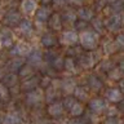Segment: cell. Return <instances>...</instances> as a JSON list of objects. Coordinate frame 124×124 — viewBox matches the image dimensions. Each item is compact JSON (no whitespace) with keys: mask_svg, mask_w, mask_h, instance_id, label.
Segmentation results:
<instances>
[{"mask_svg":"<svg viewBox=\"0 0 124 124\" xmlns=\"http://www.w3.org/2000/svg\"><path fill=\"white\" fill-rule=\"evenodd\" d=\"M79 41L80 45L83 46L84 49H94L97 44H98V35H97L94 31H81V34L79 35Z\"/></svg>","mask_w":124,"mask_h":124,"instance_id":"obj_1","label":"cell"},{"mask_svg":"<svg viewBox=\"0 0 124 124\" xmlns=\"http://www.w3.org/2000/svg\"><path fill=\"white\" fill-rule=\"evenodd\" d=\"M123 26V19L119 14H111L106 21H105V27L110 31V32H116L122 29Z\"/></svg>","mask_w":124,"mask_h":124,"instance_id":"obj_2","label":"cell"},{"mask_svg":"<svg viewBox=\"0 0 124 124\" xmlns=\"http://www.w3.org/2000/svg\"><path fill=\"white\" fill-rule=\"evenodd\" d=\"M60 41H61V44H63V45L74 46V45H76L78 41H79V35L72 30L63 31L61 35V38H60Z\"/></svg>","mask_w":124,"mask_h":124,"instance_id":"obj_3","label":"cell"},{"mask_svg":"<svg viewBox=\"0 0 124 124\" xmlns=\"http://www.w3.org/2000/svg\"><path fill=\"white\" fill-rule=\"evenodd\" d=\"M10 56L13 57H25V56H29L31 53V48L27 44L25 43H17V44H14L13 46L10 48Z\"/></svg>","mask_w":124,"mask_h":124,"instance_id":"obj_4","label":"cell"},{"mask_svg":"<svg viewBox=\"0 0 124 124\" xmlns=\"http://www.w3.org/2000/svg\"><path fill=\"white\" fill-rule=\"evenodd\" d=\"M43 97H44V93H43L41 89L35 88V89H32V91L27 92V94H26V102L29 103V105H31V106H35V105H38V103L41 102Z\"/></svg>","mask_w":124,"mask_h":124,"instance_id":"obj_5","label":"cell"},{"mask_svg":"<svg viewBox=\"0 0 124 124\" xmlns=\"http://www.w3.org/2000/svg\"><path fill=\"white\" fill-rule=\"evenodd\" d=\"M22 21V18H21V13L17 10H10V12H8V13L4 16V18H3V22L5 23L7 26H17L19 25Z\"/></svg>","mask_w":124,"mask_h":124,"instance_id":"obj_6","label":"cell"},{"mask_svg":"<svg viewBox=\"0 0 124 124\" xmlns=\"http://www.w3.org/2000/svg\"><path fill=\"white\" fill-rule=\"evenodd\" d=\"M79 62H80V66H81V67H84V69H91V67H93V66L96 65L97 56H96L94 52L84 53V54H81V56H80Z\"/></svg>","mask_w":124,"mask_h":124,"instance_id":"obj_7","label":"cell"},{"mask_svg":"<svg viewBox=\"0 0 124 124\" xmlns=\"http://www.w3.org/2000/svg\"><path fill=\"white\" fill-rule=\"evenodd\" d=\"M106 98L112 103L120 102L123 100V92L119 88H108L106 91Z\"/></svg>","mask_w":124,"mask_h":124,"instance_id":"obj_8","label":"cell"},{"mask_svg":"<svg viewBox=\"0 0 124 124\" xmlns=\"http://www.w3.org/2000/svg\"><path fill=\"white\" fill-rule=\"evenodd\" d=\"M21 12L25 14H31V13H35L38 10V4H36V0H22L21 3Z\"/></svg>","mask_w":124,"mask_h":124,"instance_id":"obj_9","label":"cell"},{"mask_svg":"<svg viewBox=\"0 0 124 124\" xmlns=\"http://www.w3.org/2000/svg\"><path fill=\"white\" fill-rule=\"evenodd\" d=\"M89 108H91L93 112H96V114H100V112H102L105 108H106V102H105L102 98L96 97V98L89 101Z\"/></svg>","mask_w":124,"mask_h":124,"instance_id":"obj_10","label":"cell"},{"mask_svg":"<svg viewBox=\"0 0 124 124\" xmlns=\"http://www.w3.org/2000/svg\"><path fill=\"white\" fill-rule=\"evenodd\" d=\"M75 88H76L75 79H72V78H65V79H62V81H61V89L65 93H74Z\"/></svg>","mask_w":124,"mask_h":124,"instance_id":"obj_11","label":"cell"},{"mask_svg":"<svg viewBox=\"0 0 124 124\" xmlns=\"http://www.w3.org/2000/svg\"><path fill=\"white\" fill-rule=\"evenodd\" d=\"M35 18L38 22H45L46 19L50 18V9L48 7H40L39 9L35 12Z\"/></svg>","mask_w":124,"mask_h":124,"instance_id":"obj_12","label":"cell"},{"mask_svg":"<svg viewBox=\"0 0 124 124\" xmlns=\"http://www.w3.org/2000/svg\"><path fill=\"white\" fill-rule=\"evenodd\" d=\"M48 114L50 116H54V118L61 116L63 114V103L62 102H52L48 107Z\"/></svg>","mask_w":124,"mask_h":124,"instance_id":"obj_13","label":"cell"},{"mask_svg":"<svg viewBox=\"0 0 124 124\" xmlns=\"http://www.w3.org/2000/svg\"><path fill=\"white\" fill-rule=\"evenodd\" d=\"M18 30L22 35H31L34 32V26L30 19H22L21 23L18 25Z\"/></svg>","mask_w":124,"mask_h":124,"instance_id":"obj_14","label":"cell"},{"mask_svg":"<svg viewBox=\"0 0 124 124\" xmlns=\"http://www.w3.org/2000/svg\"><path fill=\"white\" fill-rule=\"evenodd\" d=\"M49 27L54 31H60L62 29V16L58 13H54L49 18Z\"/></svg>","mask_w":124,"mask_h":124,"instance_id":"obj_15","label":"cell"},{"mask_svg":"<svg viewBox=\"0 0 124 124\" xmlns=\"http://www.w3.org/2000/svg\"><path fill=\"white\" fill-rule=\"evenodd\" d=\"M88 85H89V88H91L93 92H98V91L102 89L103 83L101 81V79L97 75H91L88 78Z\"/></svg>","mask_w":124,"mask_h":124,"instance_id":"obj_16","label":"cell"},{"mask_svg":"<svg viewBox=\"0 0 124 124\" xmlns=\"http://www.w3.org/2000/svg\"><path fill=\"white\" fill-rule=\"evenodd\" d=\"M43 62V56H41V52L39 50H31V53L29 54V65L30 66H40Z\"/></svg>","mask_w":124,"mask_h":124,"instance_id":"obj_17","label":"cell"},{"mask_svg":"<svg viewBox=\"0 0 124 124\" xmlns=\"http://www.w3.org/2000/svg\"><path fill=\"white\" fill-rule=\"evenodd\" d=\"M76 16L79 17L81 21L84 22H88V21H92L93 18H94V14H93V10H91L89 8H80L79 10H78Z\"/></svg>","mask_w":124,"mask_h":124,"instance_id":"obj_18","label":"cell"},{"mask_svg":"<svg viewBox=\"0 0 124 124\" xmlns=\"http://www.w3.org/2000/svg\"><path fill=\"white\" fill-rule=\"evenodd\" d=\"M18 83V75H16L14 72H8L4 75L3 78V84L5 85V87H14V85H17Z\"/></svg>","mask_w":124,"mask_h":124,"instance_id":"obj_19","label":"cell"},{"mask_svg":"<svg viewBox=\"0 0 124 124\" xmlns=\"http://www.w3.org/2000/svg\"><path fill=\"white\" fill-rule=\"evenodd\" d=\"M23 66V62L19 57L14 58L13 61H9L5 66V69L8 70V72H14V71H19V69H21Z\"/></svg>","mask_w":124,"mask_h":124,"instance_id":"obj_20","label":"cell"},{"mask_svg":"<svg viewBox=\"0 0 124 124\" xmlns=\"http://www.w3.org/2000/svg\"><path fill=\"white\" fill-rule=\"evenodd\" d=\"M22 119L17 112H9L4 116V122L3 124H21Z\"/></svg>","mask_w":124,"mask_h":124,"instance_id":"obj_21","label":"cell"},{"mask_svg":"<svg viewBox=\"0 0 124 124\" xmlns=\"http://www.w3.org/2000/svg\"><path fill=\"white\" fill-rule=\"evenodd\" d=\"M40 41H41V44L44 46L49 48V46H53L54 44H56L57 39L54 38V35H52V34H45V35H43V36H41Z\"/></svg>","mask_w":124,"mask_h":124,"instance_id":"obj_22","label":"cell"},{"mask_svg":"<svg viewBox=\"0 0 124 124\" xmlns=\"http://www.w3.org/2000/svg\"><path fill=\"white\" fill-rule=\"evenodd\" d=\"M102 49H103V52L106 54H112V53L116 52L118 45H116V43L112 41V40H106L103 43V45H102Z\"/></svg>","mask_w":124,"mask_h":124,"instance_id":"obj_23","label":"cell"},{"mask_svg":"<svg viewBox=\"0 0 124 124\" xmlns=\"http://www.w3.org/2000/svg\"><path fill=\"white\" fill-rule=\"evenodd\" d=\"M74 97L78 98V100H80V101H84V100H87L88 93L83 87H76L75 91H74Z\"/></svg>","mask_w":124,"mask_h":124,"instance_id":"obj_24","label":"cell"},{"mask_svg":"<svg viewBox=\"0 0 124 124\" xmlns=\"http://www.w3.org/2000/svg\"><path fill=\"white\" fill-rule=\"evenodd\" d=\"M70 112H71V115H72V116H80V115H83V112H84L83 105L76 101L75 105H74V106L70 108Z\"/></svg>","mask_w":124,"mask_h":124,"instance_id":"obj_25","label":"cell"},{"mask_svg":"<svg viewBox=\"0 0 124 124\" xmlns=\"http://www.w3.org/2000/svg\"><path fill=\"white\" fill-rule=\"evenodd\" d=\"M50 65H52V67L53 69H56V70H61L62 67L65 66V60L62 57L60 56H56L52 60V62H50Z\"/></svg>","mask_w":124,"mask_h":124,"instance_id":"obj_26","label":"cell"},{"mask_svg":"<svg viewBox=\"0 0 124 124\" xmlns=\"http://www.w3.org/2000/svg\"><path fill=\"white\" fill-rule=\"evenodd\" d=\"M19 76L21 78H27V76H31L32 75V66H30L29 63L27 65H23L21 69H19Z\"/></svg>","mask_w":124,"mask_h":124,"instance_id":"obj_27","label":"cell"},{"mask_svg":"<svg viewBox=\"0 0 124 124\" xmlns=\"http://www.w3.org/2000/svg\"><path fill=\"white\" fill-rule=\"evenodd\" d=\"M92 25H93V29H94V31H97V32H102V31H103L105 22H103L101 18H93V19H92Z\"/></svg>","mask_w":124,"mask_h":124,"instance_id":"obj_28","label":"cell"},{"mask_svg":"<svg viewBox=\"0 0 124 124\" xmlns=\"http://www.w3.org/2000/svg\"><path fill=\"white\" fill-rule=\"evenodd\" d=\"M38 78H32V79H30V80H26V81H23V84H22V87L27 89V91H32V89H35V87H36V84H38Z\"/></svg>","mask_w":124,"mask_h":124,"instance_id":"obj_29","label":"cell"},{"mask_svg":"<svg viewBox=\"0 0 124 124\" xmlns=\"http://www.w3.org/2000/svg\"><path fill=\"white\" fill-rule=\"evenodd\" d=\"M76 13L75 12H72V10H66L63 14H62V19L66 22H76L75 19H76Z\"/></svg>","mask_w":124,"mask_h":124,"instance_id":"obj_30","label":"cell"},{"mask_svg":"<svg viewBox=\"0 0 124 124\" xmlns=\"http://www.w3.org/2000/svg\"><path fill=\"white\" fill-rule=\"evenodd\" d=\"M124 74L119 70V67H115V69H112L110 72H108V78L112 80H122V78H123Z\"/></svg>","mask_w":124,"mask_h":124,"instance_id":"obj_31","label":"cell"},{"mask_svg":"<svg viewBox=\"0 0 124 124\" xmlns=\"http://www.w3.org/2000/svg\"><path fill=\"white\" fill-rule=\"evenodd\" d=\"M54 98H56V89L52 88V87H49L48 91H46V93H45V101H46V102H49V103H52V101Z\"/></svg>","mask_w":124,"mask_h":124,"instance_id":"obj_32","label":"cell"},{"mask_svg":"<svg viewBox=\"0 0 124 124\" xmlns=\"http://www.w3.org/2000/svg\"><path fill=\"white\" fill-rule=\"evenodd\" d=\"M100 69L103 70V71H106V72L108 74L112 69H114V65L111 63V61H102V62L100 63Z\"/></svg>","mask_w":124,"mask_h":124,"instance_id":"obj_33","label":"cell"},{"mask_svg":"<svg viewBox=\"0 0 124 124\" xmlns=\"http://www.w3.org/2000/svg\"><path fill=\"white\" fill-rule=\"evenodd\" d=\"M75 102H76L75 97L67 96V97H65V100H63V107H67L69 110H70V108H71L74 105H75Z\"/></svg>","mask_w":124,"mask_h":124,"instance_id":"obj_34","label":"cell"},{"mask_svg":"<svg viewBox=\"0 0 124 124\" xmlns=\"http://www.w3.org/2000/svg\"><path fill=\"white\" fill-rule=\"evenodd\" d=\"M63 67L67 70V71H75V61H74L72 58H66Z\"/></svg>","mask_w":124,"mask_h":124,"instance_id":"obj_35","label":"cell"},{"mask_svg":"<svg viewBox=\"0 0 124 124\" xmlns=\"http://www.w3.org/2000/svg\"><path fill=\"white\" fill-rule=\"evenodd\" d=\"M8 97H9V91H8V88L1 83L0 84V101L8 100Z\"/></svg>","mask_w":124,"mask_h":124,"instance_id":"obj_36","label":"cell"},{"mask_svg":"<svg viewBox=\"0 0 124 124\" xmlns=\"http://www.w3.org/2000/svg\"><path fill=\"white\" fill-rule=\"evenodd\" d=\"M115 43L118 45V48H124V34H119L115 38Z\"/></svg>","mask_w":124,"mask_h":124,"instance_id":"obj_37","label":"cell"},{"mask_svg":"<svg viewBox=\"0 0 124 124\" xmlns=\"http://www.w3.org/2000/svg\"><path fill=\"white\" fill-rule=\"evenodd\" d=\"M103 124H119V120L116 118H108V119L105 120Z\"/></svg>","mask_w":124,"mask_h":124,"instance_id":"obj_38","label":"cell"},{"mask_svg":"<svg viewBox=\"0 0 124 124\" xmlns=\"http://www.w3.org/2000/svg\"><path fill=\"white\" fill-rule=\"evenodd\" d=\"M52 1H53L54 5H58V7H60V5H65L66 3H69V0H52Z\"/></svg>","mask_w":124,"mask_h":124,"instance_id":"obj_39","label":"cell"},{"mask_svg":"<svg viewBox=\"0 0 124 124\" xmlns=\"http://www.w3.org/2000/svg\"><path fill=\"white\" fill-rule=\"evenodd\" d=\"M84 1H85V0H69V3L74 4V5H81Z\"/></svg>","mask_w":124,"mask_h":124,"instance_id":"obj_40","label":"cell"},{"mask_svg":"<svg viewBox=\"0 0 124 124\" xmlns=\"http://www.w3.org/2000/svg\"><path fill=\"white\" fill-rule=\"evenodd\" d=\"M87 26V22H84V21H79V22H76V29H83V27Z\"/></svg>","mask_w":124,"mask_h":124,"instance_id":"obj_41","label":"cell"},{"mask_svg":"<svg viewBox=\"0 0 124 124\" xmlns=\"http://www.w3.org/2000/svg\"><path fill=\"white\" fill-rule=\"evenodd\" d=\"M70 124H84V123L81 122L80 119H72L71 122H70Z\"/></svg>","mask_w":124,"mask_h":124,"instance_id":"obj_42","label":"cell"},{"mask_svg":"<svg viewBox=\"0 0 124 124\" xmlns=\"http://www.w3.org/2000/svg\"><path fill=\"white\" fill-rule=\"evenodd\" d=\"M118 67H119V70H120V71H122V72L124 74V60H123L122 62H120V63H119V66H118Z\"/></svg>","mask_w":124,"mask_h":124,"instance_id":"obj_43","label":"cell"},{"mask_svg":"<svg viewBox=\"0 0 124 124\" xmlns=\"http://www.w3.org/2000/svg\"><path fill=\"white\" fill-rule=\"evenodd\" d=\"M119 85H120V88H119V89H120L122 92H124V79L120 80V84H119Z\"/></svg>","mask_w":124,"mask_h":124,"instance_id":"obj_44","label":"cell"},{"mask_svg":"<svg viewBox=\"0 0 124 124\" xmlns=\"http://www.w3.org/2000/svg\"><path fill=\"white\" fill-rule=\"evenodd\" d=\"M120 110H122L123 112H124V98L120 101Z\"/></svg>","mask_w":124,"mask_h":124,"instance_id":"obj_45","label":"cell"},{"mask_svg":"<svg viewBox=\"0 0 124 124\" xmlns=\"http://www.w3.org/2000/svg\"><path fill=\"white\" fill-rule=\"evenodd\" d=\"M40 1H41V3H43V4H44V5H45V4L50 3V1H52V0H40Z\"/></svg>","mask_w":124,"mask_h":124,"instance_id":"obj_46","label":"cell"},{"mask_svg":"<svg viewBox=\"0 0 124 124\" xmlns=\"http://www.w3.org/2000/svg\"><path fill=\"white\" fill-rule=\"evenodd\" d=\"M4 122V116H3V114H1V112H0V124H1Z\"/></svg>","mask_w":124,"mask_h":124,"instance_id":"obj_47","label":"cell"},{"mask_svg":"<svg viewBox=\"0 0 124 124\" xmlns=\"http://www.w3.org/2000/svg\"><path fill=\"white\" fill-rule=\"evenodd\" d=\"M122 19H123V25H124V17H123V18H122Z\"/></svg>","mask_w":124,"mask_h":124,"instance_id":"obj_48","label":"cell"},{"mask_svg":"<svg viewBox=\"0 0 124 124\" xmlns=\"http://www.w3.org/2000/svg\"><path fill=\"white\" fill-rule=\"evenodd\" d=\"M0 17H1V13H0Z\"/></svg>","mask_w":124,"mask_h":124,"instance_id":"obj_49","label":"cell"},{"mask_svg":"<svg viewBox=\"0 0 124 124\" xmlns=\"http://www.w3.org/2000/svg\"><path fill=\"white\" fill-rule=\"evenodd\" d=\"M0 102H1V101H0ZM0 105H1V103H0Z\"/></svg>","mask_w":124,"mask_h":124,"instance_id":"obj_50","label":"cell"}]
</instances>
